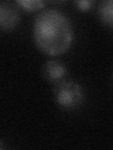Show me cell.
Returning <instances> with one entry per match:
<instances>
[{"label": "cell", "instance_id": "cell-1", "mask_svg": "<svg viewBox=\"0 0 113 150\" xmlns=\"http://www.w3.org/2000/svg\"><path fill=\"white\" fill-rule=\"evenodd\" d=\"M33 35L37 46L49 55L65 53L73 40V28L62 12L49 9L40 13L34 23Z\"/></svg>", "mask_w": 113, "mask_h": 150}, {"label": "cell", "instance_id": "cell-2", "mask_svg": "<svg viewBox=\"0 0 113 150\" xmlns=\"http://www.w3.org/2000/svg\"><path fill=\"white\" fill-rule=\"evenodd\" d=\"M55 95L61 106L72 108L77 106L82 100V91L77 83L74 82H62L55 88Z\"/></svg>", "mask_w": 113, "mask_h": 150}, {"label": "cell", "instance_id": "cell-6", "mask_svg": "<svg viewBox=\"0 0 113 150\" xmlns=\"http://www.w3.org/2000/svg\"><path fill=\"white\" fill-rule=\"evenodd\" d=\"M17 3L21 5L25 9L29 11H38V9L44 7V1H41V0H19V1H17Z\"/></svg>", "mask_w": 113, "mask_h": 150}, {"label": "cell", "instance_id": "cell-5", "mask_svg": "<svg viewBox=\"0 0 113 150\" xmlns=\"http://www.w3.org/2000/svg\"><path fill=\"white\" fill-rule=\"evenodd\" d=\"M100 14L104 22L112 25V1H107L103 4L100 9Z\"/></svg>", "mask_w": 113, "mask_h": 150}, {"label": "cell", "instance_id": "cell-7", "mask_svg": "<svg viewBox=\"0 0 113 150\" xmlns=\"http://www.w3.org/2000/svg\"><path fill=\"white\" fill-rule=\"evenodd\" d=\"M77 6L80 9H83V11H86V9H89L92 7V1H77Z\"/></svg>", "mask_w": 113, "mask_h": 150}, {"label": "cell", "instance_id": "cell-3", "mask_svg": "<svg viewBox=\"0 0 113 150\" xmlns=\"http://www.w3.org/2000/svg\"><path fill=\"white\" fill-rule=\"evenodd\" d=\"M19 22V12L11 4L0 3V28L11 29Z\"/></svg>", "mask_w": 113, "mask_h": 150}, {"label": "cell", "instance_id": "cell-4", "mask_svg": "<svg viewBox=\"0 0 113 150\" xmlns=\"http://www.w3.org/2000/svg\"><path fill=\"white\" fill-rule=\"evenodd\" d=\"M65 73V69L60 64L56 61H48L44 67V74L47 80L50 81H56L63 77Z\"/></svg>", "mask_w": 113, "mask_h": 150}]
</instances>
